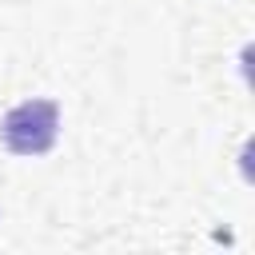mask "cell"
<instances>
[{
    "instance_id": "1",
    "label": "cell",
    "mask_w": 255,
    "mask_h": 255,
    "mask_svg": "<svg viewBox=\"0 0 255 255\" xmlns=\"http://www.w3.org/2000/svg\"><path fill=\"white\" fill-rule=\"evenodd\" d=\"M56 128H60V112L52 100H24L4 116L0 135L16 155H44L56 143Z\"/></svg>"
}]
</instances>
